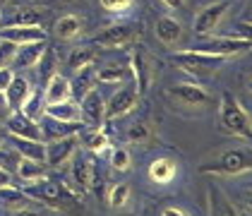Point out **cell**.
Returning a JSON list of instances; mask_svg holds the SVG:
<instances>
[{"label": "cell", "mask_w": 252, "mask_h": 216, "mask_svg": "<svg viewBox=\"0 0 252 216\" xmlns=\"http://www.w3.org/2000/svg\"><path fill=\"white\" fill-rule=\"evenodd\" d=\"M24 192L34 202H41V204L58 209L67 216H82V212H84V204H82L79 195L72 192L63 180H53V178L46 176L39 183H32L29 187H24Z\"/></svg>", "instance_id": "cell-1"}, {"label": "cell", "mask_w": 252, "mask_h": 216, "mask_svg": "<svg viewBox=\"0 0 252 216\" xmlns=\"http://www.w3.org/2000/svg\"><path fill=\"white\" fill-rule=\"evenodd\" d=\"M252 171V149L250 147H238V149H226L216 158L199 166V173L207 176H243Z\"/></svg>", "instance_id": "cell-2"}, {"label": "cell", "mask_w": 252, "mask_h": 216, "mask_svg": "<svg viewBox=\"0 0 252 216\" xmlns=\"http://www.w3.org/2000/svg\"><path fill=\"white\" fill-rule=\"evenodd\" d=\"M221 125L226 132H231L233 137L240 139H252V120L248 116V111L238 103V98L233 94H223L221 98Z\"/></svg>", "instance_id": "cell-3"}, {"label": "cell", "mask_w": 252, "mask_h": 216, "mask_svg": "<svg viewBox=\"0 0 252 216\" xmlns=\"http://www.w3.org/2000/svg\"><path fill=\"white\" fill-rule=\"evenodd\" d=\"M173 60V65H178L183 72H188V75H192V77H209L214 75L223 62L226 58H221V56H209V53H199V51H178L171 56Z\"/></svg>", "instance_id": "cell-4"}, {"label": "cell", "mask_w": 252, "mask_h": 216, "mask_svg": "<svg viewBox=\"0 0 252 216\" xmlns=\"http://www.w3.org/2000/svg\"><path fill=\"white\" fill-rule=\"evenodd\" d=\"M166 94L173 98V101H178V103L188 106V108H207V106L212 103V96H209L199 84H192V82L173 84V87H168Z\"/></svg>", "instance_id": "cell-5"}, {"label": "cell", "mask_w": 252, "mask_h": 216, "mask_svg": "<svg viewBox=\"0 0 252 216\" xmlns=\"http://www.w3.org/2000/svg\"><path fill=\"white\" fill-rule=\"evenodd\" d=\"M137 36H139V29L135 24H111V27L101 29L94 36V41L103 48H123V46L132 43Z\"/></svg>", "instance_id": "cell-6"}, {"label": "cell", "mask_w": 252, "mask_h": 216, "mask_svg": "<svg viewBox=\"0 0 252 216\" xmlns=\"http://www.w3.org/2000/svg\"><path fill=\"white\" fill-rule=\"evenodd\" d=\"M252 43L240 36H223V39H212L209 43H202L192 51L199 53H209V56H221V58H233V56H240L245 51H250Z\"/></svg>", "instance_id": "cell-7"}, {"label": "cell", "mask_w": 252, "mask_h": 216, "mask_svg": "<svg viewBox=\"0 0 252 216\" xmlns=\"http://www.w3.org/2000/svg\"><path fill=\"white\" fill-rule=\"evenodd\" d=\"M130 72H132V79H135L137 94H139V96L147 94L149 87H152V72H154V70H152V58H149V53H147L142 46H137L135 51H132Z\"/></svg>", "instance_id": "cell-8"}, {"label": "cell", "mask_w": 252, "mask_h": 216, "mask_svg": "<svg viewBox=\"0 0 252 216\" xmlns=\"http://www.w3.org/2000/svg\"><path fill=\"white\" fill-rule=\"evenodd\" d=\"M79 120L82 125H89V127H101L103 120H106V101L98 94L96 89H92L87 96L79 101Z\"/></svg>", "instance_id": "cell-9"}, {"label": "cell", "mask_w": 252, "mask_h": 216, "mask_svg": "<svg viewBox=\"0 0 252 216\" xmlns=\"http://www.w3.org/2000/svg\"><path fill=\"white\" fill-rule=\"evenodd\" d=\"M77 147H79V135H70V137L48 142L46 144V163L51 168H60L63 163H67L77 154Z\"/></svg>", "instance_id": "cell-10"}, {"label": "cell", "mask_w": 252, "mask_h": 216, "mask_svg": "<svg viewBox=\"0 0 252 216\" xmlns=\"http://www.w3.org/2000/svg\"><path fill=\"white\" fill-rule=\"evenodd\" d=\"M137 87L135 84H125V87H120L113 96L108 98V103H106V118H123L125 113H130L132 108L137 106Z\"/></svg>", "instance_id": "cell-11"}, {"label": "cell", "mask_w": 252, "mask_h": 216, "mask_svg": "<svg viewBox=\"0 0 252 216\" xmlns=\"http://www.w3.org/2000/svg\"><path fill=\"white\" fill-rule=\"evenodd\" d=\"M231 10L228 2H214V5H207L197 17H194V34L204 36V34H212L214 29L223 22L226 12Z\"/></svg>", "instance_id": "cell-12"}, {"label": "cell", "mask_w": 252, "mask_h": 216, "mask_svg": "<svg viewBox=\"0 0 252 216\" xmlns=\"http://www.w3.org/2000/svg\"><path fill=\"white\" fill-rule=\"evenodd\" d=\"M39 125H41V137L51 139V142L70 137V135H79L84 130L82 123H65V120H56V118H48V116H43Z\"/></svg>", "instance_id": "cell-13"}, {"label": "cell", "mask_w": 252, "mask_h": 216, "mask_svg": "<svg viewBox=\"0 0 252 216\" xmlns=\"http://www.w3.org/2000/svg\"><path fill=\"white\" fill-rule=\"evenodd\" d=\"M5 127H7V132L10 135H15V137H27V139H43L41 137V125L36 120L27 118L24 113L20 111H15V113H10V118L5 120Z\"/></svg>", "instance_id": "cell-14"}, {"label": "cell", "mask_w": 252, "mask_h": 216, "mask_svg": "<svg viewBox=\"0 0 252 216\" xmlns=\"http://www.w3.org/2000/svg\"><path fill=\"white\" fill-rule=\"evenodd\" d=\"M0 39L15 46H24L34 41H46V31L43 27H0Z\"/></svg>", "instance_id": "cell-15"}, {"label": "cell", "mask_w": 252, "mask_h": 216, "mask_svg": "<svg viewBox=\"0 0 252 216\" xmlns=\"http://www.w3.org/2000/svg\"><path fill=\"white\" fill-rule=\"evenodd\" d=\"M154 34L163 46H175L183 39V24L173 17H158L154 24Z\"/></svg>", "instance_id": "cell-16"}, {"label": "cell", "mask_w": 252, "mask_h": 216, "mask_svg": "<svg viewBox=\"0 0 252 216\" xmlns=\"http://www.w3.org/2000/svg\"><path fill=\"white\" fill-rule=\"evenodd\" d=\"M46 41H34V43H24V46H17V53H15V58L12 62L20 67V70H27V67H34L39 58L43 56V51H46Z\"/></svg>", "instance_id": "cell-17"}, {"label": "cell", "mask_w": 252, "mask_h": 216, "mask_svg": "<svg viewBox=\"0 0 252 216\" xmlns=\"http://www.w3.org/2000/svg\"><path fill=\"white\" fill-rule=\"evenodd\" d=\"M70 96H72V89H70V79L67 77L53 75V77L46 82V92H43L46 106H48V103H63V101H70Z\"/></svg>", "instance_id": "cell-18"}, {"label": "cell", "mask_w": 252, "mask_h": 216, "mask_svg": "<svg viewBox=\"0 0 252 216\" xmlns=\"http://www.w3.org/2000/svg\"><path fill=\"white\" fill-rule=\"evenodd\" d=\"M94 79H96V70H94V62L84 65L75 70V82H70V89H72V96L82 101L92 89H94Z\"/></svg>", "instance_id": "cell-19"}, {"label": "cell", "mask_w": 252, "mask_h": 216, "mask_svg": "<svg viewBox=\"0 0 252 216\" xmlns=\"http://www.w3.org/2000/svg\"><path fill=\"white\" fill-rule=\"evenodd\" d=\"M29 94H32L29 82L24 77H12V82H10L7 89H5V98H7V103H10V111H12V113L20 111L22 106H24V101L29 98Z\"/></svg>", "instance_id": "cell-20"}, {"label": "cell", "mask_w": 252, "mask_h": 216, "mask_svg": "<svg viewBox=\"0 0 252 216\" xmlns=\"http://www.w3.org/2000/svg\"><path fill=\"white\" fill-rule=\"evenodd\" d=\"M207 199H209V216H240L238 209L233 207V202L216 185H209Z\"/></svg>", "instance_id": "cell-21"}, {"label": "cell", "mask_w": 252, "mask_h": 216, "mask_svg": "<svg viewBox=\"0 0 252 216\" xmlns=\"http://www.w3.org/2000/svg\"><path fill=\"white\" fill-rule=\"evenodd\" d=\"M17 176L24 180V183H39L43 178L48 176V168H46V161H34V158H20V163H17Z\"/></svg>", "instance_id": "cell-22"}, {"label": "cell", "mask_w": 252, "mask_h": 216, "mask_svg": "<svg viewBox=\"0 0 252 216\" xmlns=\"http://www.w3.org/2000/svg\"><path fill=\"white\" fill-rule=\"evenodd\" d=\"M17 154L24 158H34V161H46V144L43 139H27V137H15L10 135Z\"/></svg>", "instance_id": "cell-23"}, {"label": "cell", "mask_w": 252, "mask_h": 216, "mask_svg": "<svg viewBox=\"0 0 252 216\" xmlns=\"http://www.w3.org/2000/svg\"><path fill=\"white\" fill-rule=\"evenodd\" d=\"M32 202H34V199L27 195L24 190H17V187H12V185H5V187H0V204H2L5 209H10V212H20V209H27Z\"/></svg>", "instance_id": "cell-24"}, {"label": "cell", "mask_w": 252, "mask_h": 216, "mask_svg": "<svg viewBox=\"0 0 252 216\" xmlns=\"http://www.w3.org/2000/svg\"><path fill=\"white\" fill-rule=\"evenodd\" d=\"M75 158V166H72V178H75V185H77L79 192H89V183H92V168H94V161L87 158L84 154H77Z\"/></svg>", "instance_id": "cell-25"}, {"label": "cell", "mask_w": 252, "mask_h": 216, "mask_svg": "<svg viewBox=\"0 0 252 216\" xmlns=\"http://www.w3.org/2000/svg\"><path fill=\"white\" fill-rule=\"evenodd\" d=\"M46 116L65 123H82L79 120V106L72 101H63V103H48L46 106Z\"/></svg>", "instance_id": "cell-26"}, {"label": "cell", "mask_w": 252, "mask_h": 216, "mask_svg": "<svg viewBox=\"0 0 252 216\" xmlns=\"http://www.w3.org/2000/svg\"><path fill=\"white\" fill-rule=\"evenodd\" d=\"M149 178L154 180V183H171L175 178V163L171 161V158H156V161H152V166H149Z\"/></svg>", "instance_id": "cell-27"}, {"label": "cell", "mask_w": 252, "mask_h": 216, "mask_svg": "<svg viewBox=\"0 0 252 216\" xmlns=\"http://www.w3.org/2000/svg\"><path fill=\"white\" fill-rule=\"evenodd\" d=\"M82 142L89 152L94 154H108L111 152V144H108V135L101 132V127H94L89 132H82Z\"/></svg>", "instance_id": "cell-28"}, {"label": "cell", "mask_w": 252, "mask_h": 216, "mask_svg": "<svg viewBox=\"0 0 252 216\" xmlns=\"http://www.w3.org/2000/svg\"><path fill=\"white\" fill-rule=\"evenodd\" d=\"M79 31H82V17H77V15H65L56 24V36L63 41H70L75 36H79Z\"/></svg>", "instance_id": "cell-29"}, {"label": "cell", "mask_w": 252, "mask_h": 216, "mask_svg": "<svg viewBox=\"0 0 252 216\" xmlns=\"http://www.w3.org/2000/svg\"><path fill=\"white\" fill-rule=\"evenodd\" d=\"M20 113H24L27 118L36 120L39 123L43 116H46V98L41 92H34V94H29V98L24 101V106L20 108Z\"/></svg>", "instance_id": "cell-30"}, {"label": "cell", "mask_w": 252, "mask_h": 216, "mask_svg": "<svg viewBox=\"0 0 252 216\" xmlns=\"http://www.w3.org/2000/svg\"><path fill=\"white\" fill-rule=\"evenodd\" d=\"M41 20H43V12L24 7V10H17L12 15V20H7L2 27H41Z\"/></svg>", "instance_id": "cell-31"}, {"label": "cell", "mask_w": 252, "mask_h": 216, "mask_svg": "<svg viewBox=\"0 0 252 216\" xmlns=\"http://www.w3.org/2000/svg\"><path fill=\"white\" fill-rule=\"evenodd\" d=\"M132 77V72H130V67H123V65H106V67H101L96 72V79L98 82H123V79Z\"/></svg>", "instance_id": "cell-32"}, {"label": "cell", "mask_w": 252, "mask_h": 216, "mask_svg": "<svg viewBox=\"0 0 252 216\" xmlns=\"http://www.w3.org/2000/svg\"><path fill=\"white\" fill-rule=\"evenodd\" d=\"M39 75L43 82H48V79L56 75V53H53V48L51 46H46V51H43V56L39 58Z\"/></svg>", "instance_id": "cell-33"}, {"label": "cell", "mask_w": 252, "mask_h": 216, "mask_svg": "<svg viewBox=\"0 0 252 216\" xmlns=\"http://www.w3.org/2000/svg\"><path fill=\"white\" fill-rule=\"evenodd\" d=\"M127 199H130V185L127 183H118L108 190V204L113 209H123L127 204Z\"/></svg>", "instance_id": "cell-34"}, {"label": "cell", "mask_w": 252, "mask_h": 216, "mask_svg": "<svg viewBox=\"0 0 252 216\" xmlns=\"http://www.w3.org/2000/svg\"><path fill=\"white\" fill-rule=\"evenodd\" d=\"M89 62H94V51H92V48H75V51L70 53V58H67V65H70L72 70H79V67H84V65H89Z\"/></svg>", "instance_id": "cell-35"}, {"label": "cell", "mask_w": 252, "mask_h": 216, "mask_svg": "<svg viewBox=\"0 0 252 216\" xmlns=\"http://www.w3.org/2000/svg\"><path fill=\"white\" fill-rule=\"evenodd\" d=\"M149 137H152V127L147 123H142V120L135 123V125H130V130H127V139L132 144H144Z\"/></svg>", "instance_id": "cell-36"}, {"label": "cell", "mask_w": 252, "mask_h": 216, "mask_svg": "<svg viewBox=\"0 0 252 216\" xmlns=\"http://www.w3.org/2000/svg\"><path fill=\"white\" fill-rule=\"evenodd\" d=\"M111 166L116 171H127L130 168V154L125 149H113L111 152Z\"/></svg>", "instance_id": "cell-37"}, {"label": "cell", "mask_w": 252, "mask_h": 216, "mask_svg": "<svg viewBox=\"0 0 252 216\" xmlns=\"http://www.w3.org/2000/svg\"><path fill=\"white\" fill-rule=\"evenodd\" d=\"M15 53H17V46L15 43L0 39V67H7V62L15 58Z\"/></svg>", "instance_id": "cell-38"}, {"label": "cell", "mask_w": 252, "mask_h": 216, "mask_svg": "<svg viewBox=\"0 0 252 216\" xmlns=\"http://www.w3.org/2000/svg\"><path fill=\"white\" fill-rule=\"evenodd\" d=\"M101 7L108 10V12H125L132 7V0H101Z\"/></svg>", "instance_id": "cell-39"}, {"label": "cell", "mask_w": 252, "mask_h": 216, "mask_svg": "<svg viewBox=\"0 0 252 216\" xmlns=\"http://www.w3.org/2000/svg\"><path fill=\"white\" fill-rule=\"evenodd\" d=\"M20 154L17 152H0V168H5V171H15L17 168V163H20Z\"/></svg>", "instance_id": "cell-40"}, {"label": "cell", "mask_w": 252, "mask_h": 216, "mask_svg": "<svg viewBox=\"0 0 252 216\" xmlns=\"http://www.w3.org/2000/svg\"><path fill=\"white\" fill-rule=\"evenodd\" d=\"M238 202L245 207V212L252 214V190H240V192H238Z\"/></svg>", "instance_id": "cell-41"}, {"label": "cell", "mask_w": 252, "mask_h": 216, "mask_svg": "<svg viewBox=\"0 0 252 216\" xmlns=\"http://www.w3.org/2000/svg\"><path fill=\"white\" fill-rule=\"evenodd\" d=\"M12 77H15V75H12V70H10V67H0V92H5V89H7V84L12 82Z\"/></svg>", "instance_id": "cell-42"}, {"label": "cell", "mask_w": 252, "mask_h": 216, "mask_svg": "<svg viewBox=\"0 0 252 216\" xmlns=\"http://www.w3.org/2000/svg\"><path fill=\"white\" fill-rule=\"evenodd\" d=\"M238 36L252 43V22H243V24H238Z\"/></svg>", "instance_id": "cell-43"}, {"label": "cell", "mask_w": 252, "mask_h": 216, "mask_svg": "<svg viewBox=\"0 0 252 216\" xmlns=\"http://www.w3.org/2000/svg\"><path fill=\"white\" fill-rule=\"evenodd\" d=\"M10 103H7V98H5V92H0V120H7L10 118Z\"/></svg>", "instance_id": "cell-44"}, {"label": "cell", "mask_w": 252, "mask_h": 216, "mask_svg": "<svg viewBox=\"0 0 252 216\" xmlns=\"http://www.w3.org/2000/svg\"><path fill=\"white\" fill-rule=\"evenodd\" d=\"M161 216H188L183 209H178V207H166L163 212H161Z\"/></svg>", "instance_id": "cell-45"}, {"label": "cell", "mask_w": 252, "mask_h": 216, "mask_svg": "<svg viewBox=\"0 0 252 216\" xmlns=\"http://www.w3.org/2000/svg\"><path fill=\"white\" fill-rule=\"evenodd\" d=\"M5 185H12V178H10V171L0 168V187H5Z\"/></svg>", "instance_id": "cell-46"}, {"label": "cell", "mask_w": 252, "mask_h": 216, "mask_svg": "<svg viewBox=\"0 0 252 216\" xmlns=\"http://www.w3.org/2000/svg\"><path fill=\"white\" fill-rule=\"evenodd\" d=\"M166 7H171V10H180L183 7V0H161Z\"/></svg>", "instance_id": "cell-47"}, {"label": "cell", "mask_w": 252, "mask_h": 216, "mask_svg": "<svg viewBox=\"0 0 252 216\" xmlns=\"http://www.w3.org/2000/svg\"><path fill=\"white\" fill-rule=\"evenodd\" d=\"M15 216H41V214L34 212V209H20V212H15Z\"/></svg>", "instance_id": "cell-48"}, {"label": "cell", "mask_w": 252, "mask_h": 216, "mask_svg": "<svg viewBox=\"0 0 252 216\" xmlns=\"http://www.w3.org/2000/svg\"><path fill=\"white\" fill-rule=\"evenodd\" d=\"M60 2H77V0H60Z\"/></svg>", "instance_id": "cell-49"}, {"label": "cell", "mask_w": 252, "mask_h": 216, "mask_svg": "<svg viewBox=\"0 0 252 216\" xmlns=\"http://www.w3.org/2000/svg\"><path fill=\"white\" fill-rule=\"evenodd\" d=\"M248 89H250V92H252V79H250V84H248Z\"/></svg>", "instance_id": "cell-50"}, {"label": "cell", "mask_w": 252, "mask_h": 216, "mask_svg": "<svg viewBox=\"0 0 252 216\" xmlns=\"http://www.w3.org/2000/svg\"><path fill=\"white\" fill-rule=\"evenodd\" d=\"M5 2H7V0H0V5H5Z\"/></svg>", "instance_id": "cell-51"}]
</instances>
